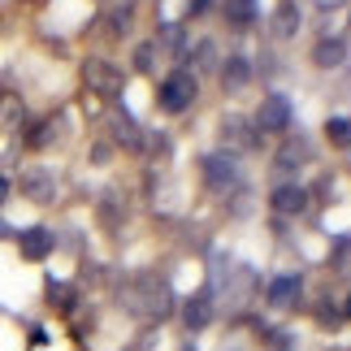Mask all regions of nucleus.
<instances>
[{
  "label": "nucleus",
  "mask_w": 351,
  "mask_h": 351,
  "mask_svg": "<svg viewBox=\"0 0 351 351\" xmlns=\"http://www.w3.org/2000/svg\"><path fill=\"white\" fill-rule=\"evenodd\" d=\"M195 91H199V78H195L191 70H173L169 78H160L156 104H160V109H165V113H182V109H191Z\"/></svg>",
  "instance_id": "nucleus-1"
},
{
  "label": "nucleus",
  "mask_w": 351,
  "mask_h": 351,
  "mask_svg": "<svg viewBox=\"0 0 351 351\" xmlns=\"http://www.w3.org/2000/svg\"><path fill=\"white\" fill-rule=\"evenodd\" d=\"M83 78H87V87L91 91H96V96H117V91H121V74L113 70V65L109 61H87L83 65Z\"/></svg>",
  "instance_id": "nucleus-2"
},
{
  "label": "nucleus",
  "mask_w": 351,
  "mask_h": 351,
  "mask_svg": "<svg viewBox=\"0 0 351 351\" xmlns=\"http://www.w3.org/2000/svg\"><path fill=\"white\" fill-rule=\"evenodd\" d=\"M256 126L261 130H287L291 126V100L287 96H265L256 109Z\"/></svg>",
  "instance_id": "nucleus-3"
},
{
  "label": "nucleus",
  "mask_w": 351,
  "mask_h": 351,
  "mask_svg": "<svg viewBox=\"0 0 351 351\" xmlns=\"http://www.w3.org/2000/svg\"><path fill=\"white\" fill-rule=\"evenodd\" d=\"M204 182L213 186V191H230V182H234V160H230V152L204 156Z\"/></svg>",
  "instance_id": "nucleus-4"
},
{
  "label": "nucleus",
  "mask_w": 351,
  "mask_h": 351,
  "mask_svg": "<svg viewBox=\"0 0 351 351\" xmlns=\"http://www.w3.org/2000/svg\"><path fill=\"white\" fill-rule=\"evenodd\" d=\"M221 139L230 147H239V152H252V147H256V130H252L247 117L230 113V117H221Z\"/></svg>",
  "instance_id": "nucleus-5"
},
{
  "label": "nucleus",
  "mask_w": 351,
  "mask_h": 351,
  "mask_svg": "<svg viewBox=\"0 0 351 351\" xmlns=\"http://www.w3.org/2000/svg\"><path fill=\"white\" fill-rule=\"evenodd\" d=\"M22 191H26V199H35V204H48V199L57 195V178H52L48 169H26L22 173Z\"/></svg>",
  "instance_id": "nucleus-6"
},
{
  "label": "nucleus",
  "mask_w": 351,
  "mask_h": 351,
  "mask_svg": "<svg viewBox=\"0 0 351 351\" xmlns=\"http://www.w3.org/2000/svg\"><path fill=\"white\" fill-rule=\"evenodd\" d=\"M274 208L282 213V217H300V213L308 208V191L300 182H287V186H278L274 191Z\"/></svg>",
  "instance_id": "nucleus-7"
},
{
  "label": "nucleus",
  "mask_w": 351,
  "mask_h": 351,
  "mask_svg": "<svg viewBox=\"0 0 351 351\" xmlns=\"http://www.w3.org/2000/svg\"><path fill=\"white\" fill-rule=\"evenodd\" d=\"M18 247H22L26 261H44V256L52 252V234L44 230V226H31V230L18 234Z\"/></svg>",
  "instance_id": "nucleus-8"
},
{
  "label": "nucleus",
  "mask_w": 351,
  "mask_h": 351,
  "mask_svg": "<svg viewBox=\"0 0 351 351\" xmlns=\"http://www.w3.org/2000/svg\"><path fill=\"white\" fill-rule=\"evenodd\" d=\"M313 61L321 65V70H334V65H343L347 61V44H343V39L339 35H326V39H317V48H313Z\"/></svg>",
  "instance_id": "nucleus-9"
},
{
  "label": "nucleus",
  "mask_w": 351,
  "mask_h": 351,
  "mask_svg": "<svg viewBox=\"0 0 351 351\" xmlns=\"http://www.w3.org/2000/svg\"><path fill=\"white\" fill-rule=\"evenodd\" d=\"M156 44L169 52V57H186V31H182V22H165L156 31Z\"/></svg>",
  "instance_id": "nucleus-10"
},
{
  "label": "nucleus",
  "mask_w": 351,
  "mask_h": 351,
  "mask_svg": "<svg viewBox=\"0 0 351 351\" xmlns=\"http://www.w3.org/2000/svg\"><path fill=\"white\" fill-rule=\"evenodd\" d=\"M295 295H300V278H274V282H269V304L291 308Z\"/></svg>",
  "instance_id": "nucleus-11"
},
{
  "label": "nucleus",
  "mask_w": 351,
  "mask_h": 351,
  "mask_svg": "<svg viewBox=\"0 0 351 351\" xmlns=\"http://www.w3.org/2000/svg\"><path fill=\"white\" fill-rule=\"evenodd\" d=\"M304 160H313V143L308 139H287L282 143V152H278V165H304Z\"/></svg>",
  "instance_id": "nucleus-12"
},
{
  "label": "nucleus",
  "mask_w": 351,
  "mask_h": 351,
  "mask_svg": "<svg viewBox=\"0 0 351 351\" xmlns=\"http://www.w3.org/2000/svg\"><path fill=\"white\" fill-rule=\"evenodd\" d=\"M113 134H117V143L134 147V152H139V147H143V130H139V121H134L130 113H121V117L113 121Z\"/></svg>",
  "instance_id": "nucleus-13"
},
{
  "label": "nucleus",
  "mask_w": 351,
  "mask_h": 351,
  "mask_svg": "<svg viewBox=\"0 0 351 351\" xmlns=\"http://www.w3.org/2000/svg\"><path fill=\"white\" fill-rule=\"evenodd\" d=\"M221 78H226V87H230V91H243V87H247V78H252V65L243 61V57H230V61L221 65Z\"/></svg>",
  "instance_id": "nucleus-14"
},
{
  "label": "nucleus",
  "mask_w": 351,
  "mask_h": 351,
  "mask_svg": "<svg viewBox=\"0 0 351 351\" xmlns=\"http://www.w3.org/2000/svg\"><path fill=\"white\" fill-rule=\"evenodd\" d=\"M274 31H278L282 39L300 31V13H295V0H282V5H278V13H274Z\"/></svg>",
  "instance_id": "nucleus-15"
},
{
  "label": "nucleus",
  "mask_w": 351,
  "mask_h": 351,
  "mask_svg": "<svg viewBox=\"0 0 351 351\" xmlns=\"http://www.w3.org/2000/svg\"><path fill=\"white\" fill-rule=\"evenodd\" d=\"M208 317H213L208 295H195V300L186 304V326H191V330H204V326H208Z\"/></svg>",
  "instance_id": "nucleus-16"
},
{
  "label": "nucleus",
  "mask_w": 351,
  "mask_h": 351,
  "mask_svg": "<svg viewBox=\"0 0 351 351\" xmlns=\"http://www.w3.org/2000/svg\"><path fill=\"white\" fill-rule=\"evenodd\" d=\"M226 18H230L234 26H247L252 18H256V0H226Z\"/></svg>",
  "instance_id": "nucleus-17"
},
{
  "label": "nucleus",
  "mask_w": 351,
  "mask_h": 351,
  "mask_svg": "<svg viewBox=\"0 0 351 351\" xmlns=\"http://www.w3.org/2000/svg\"><path fill=\"white\" fill-rule=\"evenodd\" d=\"M186 52H195V70H213V65H217V44H213V39H199V44L186 48Z\"/></svg>",
  "instance_id": "nucleus-18"
},
{
  "label": "nucleus",
  "mask_w": 351,
  "mask_h": 351,
  "mask_svg": "<svg viewBox=\"0 0 351 351\" xmlns=\"http://www.w3.org/2000/svg\"><path fill=\"white\" fill-rule=\"evenodd\" d=\"M326 134H330V143L347 147V143H351V117H330V121H326Z\"/></svg>",
  "instance_id": "nucleus-19"
},
{
  "label": "nucleus",
  "mask_w": 351,
  "mask_h": 351,
  "mask_svg": "<svg viewBox=\"0 0 351 351\" xmlns=\"http://www.w3.org/2000/svg\"><path fill=\"white\" fill-rule=\"evenodd\" d=\"M57 130H61V117H48L44 126H35V130H31V147H44V143H52V139H57Z\"/></svg>",
  "instance_id": "nucleus-20"
},
{
  "label": "nucleus",
  "mask_w": 351,
  "mask_h": 351,
  "mask_svg": "<svg viewBox=\"0 0 351 351\" xmlns=\"http://www.w3.org/2000/svg\"><path fill=\"white\" fill-rule=\"evenodd\" d=\"M134 70H139V74L156 70V44H139V48H134Z\"/></svg>",
  "instance_id": "nucleus-21"
},
{
  "label": "nucleus",
  "mask_w": 351,
  "mask_h": 351,
  "mask_svg": "<svg viewBox=\"0 0 351 351\" xmlns=\"http://www.w3.org/2000/svg\"><path fill=\"white\" fill-rule=\"evenodd\" d=\"M48 291H52V304H57V308H74V291H70V287H61V282H48Z\"/></svg>",
  "instance_id": "nucleus-22"
},
{
  "label": "nucleus",
  "mask_w": 351,
  "mask_h": 351,
  "mask_svg": "<svg viewBox=\"0 0 351 351\" xmlns=\"http://www.w3.org/2000/svg\"><path fill=\"white\" fill-rule=\"evenodd\" d=\"M91 160H96V165H104V160H109V147L96 143V147H91Z\"/></svg>",
  "instance_id": "nucleus-23"
},
{
  "label": "nucleus",
  "mask_w": 351,
  "mask_h": 351,
  "mask_svg": "<svg viewBox=\"0 0 351 351\" xmlns=\"http://www.w3.org/2000/svg\"><path fill=\"white\" fill-rule=\"evenodd\" d=\"M208 9V0H191V9H186V18H195V13H204Z\"/></svg>",
  "instance_id": "nucleus-24"
},
{
  "label": "nucleus",
  "mask_w": 351,
  "mask_h": 351,
  "mask_svg": "<svg viewBox=\"0 0 351 351\" xmlns=\"http://www.w3.org/2000/svg\"><path fill=\"white\" fill-rule=\"evenodd\" d=\"M313 5H317V9H339L343 0H313Z\"/></svg>",
  "instance_id": "nucleus-25"
},
{
  "label": "nucleus",
  "mask_w": 351,
  "mask_h": 351,
  "mask_svg": "<svg viewBox=\"0 0 351 351\" xmlns=\"http://www.w3.org/2000/svg\"><path fill=\"white\" fill-rule=\"evenodd\" d=\"M5 195H9V182H5V178H0V204H5Z\"/></svg>",
  "instance_id": "nucleus-26"
},
{
  "label": "nucleus",
  "mask_w": 351,
  "mask_h": 351,
  "mask_svg": "<svg viewBox=\"0 0 351 351\" xmlns=\"http://www.w3.org/2000/svg\"><path fill=\"white\" fill-rule=\"evenodd\" d=\"M347 317H351V295H347Z\"/></svg>",
  "instance_id": "nucleus-27"
}]
</instances>
